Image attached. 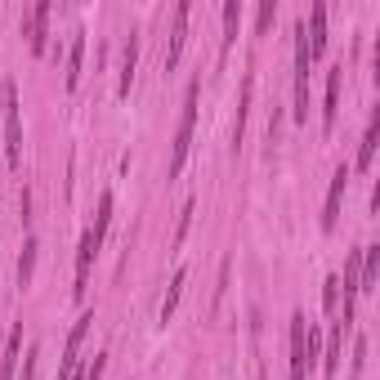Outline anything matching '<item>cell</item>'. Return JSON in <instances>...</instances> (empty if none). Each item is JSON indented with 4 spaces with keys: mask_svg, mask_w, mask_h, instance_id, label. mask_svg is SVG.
<instances>
[{
    "mask_svg": "<svg viewBox=\"0 0 380 380\" xmlns=\"http://www.w3.org/2000/svg\"><path fill=\"white\" fill-rule=\"evenodd\" d=\"M81 63H85V32L76 27L72 32V50H68V72H63V85H68V90L81 85Z\"/></svg>",
    "mask_w": 380,
    "mask_h": 380,
    "instance_id": "8fae6325",
    "label": "cell"
},
{
    "mask_svg": "<svg viewBox=\"0 0 380 380\" xmlns=\"http://www.w3.org/2000/svg\"><path fill=\"white\" fill-rule=\"evenodd\" d=\"M184 287H188V269H175V278H170V291H166V300H161V313H157L161 322H170V318H175V309H179V296H184Z\"/></svg>",
    "mask_w": 380,
    "mask_h": 380,
    "instance_id": "2e32d148",
    "label": "cell"
},
{
    "mask_svg": "<svg viewBox=\"0 0 380 380\" xmlns=\"http://www.w3.org/2000/svg\"><path fill=\"white\" fill-rule=\"evenodd\" d=\"M188 224H193V202H184V211H179V228H175V246H184V237H188Z\"/></svg>",
    "mask_w": 380,
    "mask_h": 380,
    "instance_id": "603a6c76",
    "label": "cell"
},
{
    "mask_svg": "<svg viewBox=\"0 0 380 380\" xmlns=\"http://www.w3.org/2000/svg\"><path fill=\"white\" fill-rule=\"evenodd\" d=\"M273 18H278V5H273V0H264V5H260V14H255V27H260V32H269V27H273Z\"/></svg>",
    "mask_w": 380,
    "mask_h": 380,
    "instance_id": "7402d4cb",
    "label": "cell"
},
{
    "mask_svg": "<svg viewBox=\"0 0 380 380\" xmlns=\"http://www.w3.org/2000/svg\"><path fill=\"white\" fill-rule=\"evenodd\" d=\"M304 41H309V59H322V50H327V5H313Z\"/></svg>",
    "mask_w": 380,
    "mask_h": 380,
    "instance_id": "ba28073f",
    "label": "cell"
},
{
    "mask_svg": "<svg viewBox=\"0 0 380 380\" xmlns=\"http://www.w3.org/2000/svg\"><path fill=\"white\" fill-rule=\"evenodd\" d=\"M108 224H112V193H103L99 197V215H94V242H103V233H108Z\"/></svg>",
    "mask_w": 380,
    "mask_h": 380,
    "instance_id": "d6986e66",
    "label": "cell"
},
{
    "mask_svg": "<svg viewBox=\"0 0 380 380\" xmlns=\"http://www.w3.org/2000/svg\"><path fill=\"white\" fill-rule=\"evenodd\" d=\"M90 322H94V313H81L76 318V327H72V336H68V349H63V367H59V380H72L76 372V363H81V340H85V331H90Z\"/></svg>",
    "mask_w": 380,
    "mask_h": 380,
    "instance_id": "8992f818",
    "label": "cell"
},
{
    "mask_svg": "<svg viewBox=\"0 0 380 380\" xmlns=\"http://www.w3.org/2000/svg\"><path fill=\"white\" fill-rule=\"evenodd\" d=\"M36 251H41V242H36V237H27V242H23V255H18V287H32Z\"/></svg>",
    "mask_w": 380,
    "mask_h": 380,
    "instance_id": "ac0fdd59",
    "label": "cell"
},
{
    "mask_svg": "<svg viewBox=\"0 0 380 380\" xmlns=\"http://www.w3.org/2000/svg\"><path fill=\"white\" fill-rule=\"evenodd\" d=\"M197 94H202V81H188V90H184V112H179V130H175V148H170V179H179V170H184V161H188V148H193Z\"/></svg>",
    "mask_w": 380,
    "mask_h": 380,
    "instance_id": "6da1fadb",
    "label": "cell"
},
{
    "mask_svg": "<svg viewBox=\"0 0 380 380\" xmlns=\"http://www.w3.org/2000/svg\"><path fill=\"white\" fill-rule=\"evenodd\" d=\"M376 144H380V112H372V121H367V135H363V148H358V170H372V157H376Z\"/></svg>",
    "mask_w": 380,
    "mask_h": 380,
    "instance_id": "e0dca14e",
    "label": "cell"
},
{
    "mask_svg": "<svg viewBox=\"0 0 380 380\" xmlns=\"http://www.w3.org/2000/svg\"><path fill=\"white\" fill-rule=\"evenodd\" d=\"M255 380H264V376H255Z\"/></svg>",
    "mask_w": 380,
    "mask_h": 380,
    "instance_id": "4316f807",
    "label": "cell"
},
{
    "mask_svg": "<svg viewBox=\"0 0 380 380\" xmlns=\"http://www.w3.org/2000/svg\"><path fill=\"white\" fill-rule=\"evenodd\" d=\"M45 23H50V0H41L32 9V18H27V45H32V54H45Z\"/></svg>",
    "mask_w": 380,
    "mask_h": 380,
    "instance_id": "30bf717a",
    "label": "cell"
},
{
    "mask_svg": "<svg viewBox=\"0 0 380 380\" xmlns=\"http://www.w3.org/2000/svg\"><path fill=\"white\" fill-rule=\"evenodd\" d=\"M345 188H349V166L340 161L336 166V175H331V193H327V211H322V228H336V220H340V197H345Z\"/></svg>",
    "mask_w": 380,
    "mask_h": 380,
    "instance_id": "52a82bcc",
    "label": "cell"
},
{
    "mask_svg": "<svg viewBox=\"0 0 380 380\" xmlns=\"http://www.w3.org/2000/svg\"><path fill=\"white\" fill-rule=\"evenodd\" d=\"M237 23H242V5H237V0H228V5H224V50L233 45V36H237Z\"/></svg>",
    "mask_w": 380,
    "mask_h": 380,
    "instance_id": "ffe728a7",
    "label": "cell"
},
{
    "mask_svg": "<svg viewBox=\"0 0 380 380\" xmlns=\"http://www.w3.org/2000/svg\"><path fill=\"white\" fill-rule=\"evenodd\" d=\"M99 246L103 242H94V233L85 228L81 246H76V282H72V296L76 300H85V282H90V264H94V255H99Z\"/></svg>",
    "mask_w": 380,
    "mask_h": 380,
    "instance_id": "5b68a950",
    "label": "cell"
},
{
    "mask_svg": "<svg viewBox=\"0 0 380 380\" xmlns=\"http://www.w3.org/2000/svg\"><path fill=\"white\" fill-rule=\"evenodd\" d=\"M340 81H345V68H331L327 72V103H322V130H331L336 126V117H340Z\"/></svg>",
    "mask_w": 380,
    "mask_h": 380,
    "instance_id": "9c48e42d",
    "label": "cell"
},
{
    "mask_svg": "<svg viewBox=\"0 0 380 380\" xmlns=\"http://www.w3.org/2000/svg\"><path fill=\"white\" fill-rule=\"evenodd\" d=\"M103 367H108V354H94V363L85 367V372L76 376V380H103Z\"/></svg>",
    "mask_w": 380,
    "mask_h": 380,
    "instance_id": "d4e9b609",
    "label": "cell"
},
{
    "mask_svg": "<svg viewBox=\"0 0 380 380\" xmlns=\"http://www.w3.org/2000/svg\"><path fill=\"white\" fill-rule=\"evenodd\" d=\"M36 358H41V349H27V358H23V380H36Z\"/></svg>",
    "mask_w": 380,
    "mask_h": 380,
    "instance_id": "484cf974",
    "label": "cell"
},
{
    "mask_svg": "<svg viewBox=\"0 0 380 380\" xmlns=\"http://www.w3.org/2000/svg\"><path fill=\"white\" fill-rule=\"evenodd\" d=\"M0 108H5V166L18 170L23 166V117H18V94L14 85H0Z\"/></svg>",
    "mask_w": 380,
    "mask_h": 380,
    "instance_id": "7a4b0ae2",
    "label": "cell"
},
{
    "mask_svg": "<svg viewBox=\"0 0 380 380\" xmlns=\"http://www.w3.org/2000/svg\"><path fill=\"white\" fill-rule=\"evenodd\" d=\"M251 94H255V76L246 72L242 76V103H237V121H233V152L242 148V139H246V108H251Z\"/></svg>",
    "mask_w": 380,
    "mask_h": 380,
    "instance_id": "4fadbf2b",
    "label": "cell"
},
{
    "mask_svg": "<svg viewBox=\"0 0 380 380\" xmlns=\"http://www.w3.org/2000/svg\"><path fill=\"white\" fill-rule=\"evenodd\" d=\"M340 354H345V327L336 322L331 336H327V354H322V376H327V380L340 372Z\"/></svg>",
    "mask_w": 380,
    "mask_h": 380,
    "instance_id": "7c38bea8",
    "label": "cell"
},
{
    "mask_svg": "<svg viewBox=\"0 0 380 380\" xmlns=\"http://www.w3.org/2000/svg\"><path fill=\"white\" fill-rule=\"evenodd\" d=\"M322 304H327V313H336V304H340V278L322 282Z\"/></svg>",
    "mask_w": 380,
    "mask_h": 380,
    "instance_id": "44dd1931",
    "label": "cell"
},
{
    "mask_svg": "<svg viewBox=\"0 0 380 380\" xmlns=\"http://www.w3.org/2000/svg\"><path fill=\"white\" fill-rule=\"evenodd\" d=\"M135 68H139V32H130L126 41V54H121V94H130V85H135Z\"/></svg>",
    "mask_w": 380,
    "mask_h": 380,
    "instance_id": "9a60e30c",
    "label": "cell"
},
{
    "mask_svg": "<svg viewBox=\"0 0 380 380\" xmlns=\"http://www.w3.org/2000/svg\"><path fill=\"white\" fill-rule=\"evenodd\" d=\"M309 372V318L296 313L291 318V380H304Z\"/></svg>",
    "mask_w": 380,
    "mask_h": 380,
    "instance_id": "3957f363",
    "label": "cell"
},
{
    "mask_svg": "<svg viewBox=\"0 0 380 380\" xmlns=\"http://www.w3.org/2000/svg\"><path fill=\"white\" fill-rule=\"evenodd\" d=\"M363 367H367V336H358L354 340V380L363 376Z\"/></svg>",
    "mask_w": 380,
    "mask_h": 380,
    "instance_id": "cb8c5ba5",
    "label": "cell"
},
{
    "mask_svg": "<svg viewBox=\"0 0 380 380\" xmlns=\"http://www.w3.org/2000/svg\"><path fill=\"white\" fill-rule=\"evenodd\" d=\"M188 14H193V5L188 0H179L175 5V18H170V50H166V72L179 68V54H184V41H188Z\"/></svg>",
    "mask_w": 380,
    "mask_h": 380,
    "instance_id": "277c9868",
    "label": "cell"
},
{
    "mask_svg": "<svg viewBox=\"0 0 380 380\" xmlns=\"http://www.w3.org/2000/svg\"><path fill=\"white\" fill-rule=\"evenodd\" d=\"M18 349H23V322L9 327V345H5V358H0V380H14V372H18Z\"/></svg>",
    "mask_w": 380,
    "mask_h": 380,
    "instance_id": "5bb4252c",
    "label": "cell"
}]
</instances>
